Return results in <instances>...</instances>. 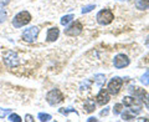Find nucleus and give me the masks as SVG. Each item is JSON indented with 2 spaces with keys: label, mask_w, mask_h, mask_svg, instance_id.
Wrapping results in <instances>:
<instances>
[{
  "label": "nucleus",
  "mask_w": 149,
  "mask_h": 122,
  "mask_svg": "<svg viewBox=\"0 0 149 122\" xmlns=\"http://www.w3.org/2000/svg\"><path fill=\"white\" fill-rule=\"evenodd\" d=\"M58 35H60V30L57 27H50L47 30V35H46V40L50 41V43H52V41L57 40L58 39Z\"/></svg>",
  "instance_id": "11"
},
{
  "label": "nucleus",
  "mask_w": 149,
  "mask_h": 122,
  "mask_svg": "<svg viewBox=\"0 0 149 122\" xmlns=\"http://www.w3.org/2000/svg\"><path fill=\"white\" fill-rule=\"evenodd\" d=\"M141 82L143 83V85H146V86L149 85V69L147 70L146 72H144V75L141 77Z\"/></svg>",
  "instance_id": "18"
},
{
  "label": "nucleus",
  "mask_w": 149,
  "mask_h": 122,
  "mask_svg": "<svg viewBox=\"0 0 149 122\" xmlns=\"http://www.w3.org/2000/svg\"><path fill=\"white\" fill-rule=\"evenodd\" d=\"M10 3V0H0V6H5Z\"/></svg>",
  "instance_id": "25"
},
{
  "label": "nucleus",
  "mask_w": 149,
  "mask_h": 122,
  "mask_svg": "<svg viewBox=\"0 0 149 122\" xmlns=\"http://www.w3.org/2000/svg\"><path fill=\"white\" fill-rule=\"evenodd\" d=\"M6 18H8V13L4 10V9H0V24L5 21Z\"/></svg>",
  "instance_id": "22"
},
{
  "label": "nucleus",
  "mask_w": 149,
  "mask_h": 122,
  "mask_svg": "<svg viewBox=\"0 0 149 122\" xmlns=\"http://www.w3.org/2000/svg\"><path fill=\"white\" fill-rule=\"evenodd\" d=\"M146 45H147L148 48H149V36H148V39H147V41H146Z\"/></svg>",
  "instance_id": "28"
},
{
  "label": "nucleus",
  "mask_w": 149,
  "mask_h": 122,
  "mask_svg": "<svg viewBox=\"0 0 149 122\" xmlns=\"http://www.w3.org/2000/svg\"><path fill=\"white\" fill-rule=\"evenodd\" d=\"M92 81L95 82V85H96V86L101 87V86L106 82V76H104V75H102V74H98V75H96V76L93 77Z\"/></svg>",
  "instance_id": "14"
},
{
  "label": "nucleus",
  "mask_w": 149,
  "mask_h": 122,
  "mask_svg": "<svg viewBox=\"0 0 149 122\" xmlns=\"http://www.w3.org/2000/svg\"><path fill=\"white\" fill-rule=\"evenodd\" d=\"M129 92L132 93V95H134L137 98H141V101L144 102V105L147 106V109L149 110V95L148 92L144 90V88H139V87H136V86H130L129 88Z\"/></svg>",
  "instance_id": "3"
},
{
  "label": "nucleus",
  "mask_w": 149,
  "mask_h": 122,
  "mask_svg": "<svg viewBox=\"0 0 149 122\" xmlns=\"http://www.w3.org/2000/svg\"><path fill=\"white\" fill-rule=\"evenodd\" d=\"M46 101H47L51 106L58 105L63 101V95L58 88H54V90L47 92V95H46Z\"/></svg>",
  "instance_id": "2"
},
{
  "label": "nucleus",
  "mask_w": 149,
  "mask_h": 122,
  "mask_svg": "<svg viewBox=\"0 0 149 122\" xmlns=\"http://www.w3.org/2000/svg\"><path fill=\"white\" fill-rule=\"evenodd\" d=\"M107 114H108V110H107V109L101 112V115H102V116H104V115H107Z\"/></svg>",
  "instance_id": "27"
},
{
  "label": "nucleus",
  "mask_w": 149,
  "mask_h": 122,
  "mask_svg": "<svg viewBox=\"0 0 149 122\" xmlns=\"http://www.w3.org/2000/svg\"><path fill=\"white\" fill-rule=\"evenodd\" d=\"M111 100V97H109V92L108 90H101L100 93L97 95V102H98L100 105H106V104H108Z\"/></svg>",
  "instance_id": "10"
},
{
  "label": "nucleus",
  "mask_w": 149,
  "mask_h": 122,
  "mask_svg": "<svg viewBox=\"0 0 149 122\" xmlns=\"http://www.w3.org/2000/svg\"><path fill=\"white\" fill-rule=\"evenodd\" d=\"M95 8H96V5H87V6H85V8L82 9V14H87V13H90V11H92Z\"/></svg>",
  "instance_id": "24"
},
{
  "label": "nucleus",
  "mask_w": 149,
  "mask_h": 122,
  "mask_svg": "<svg viewBox=\"0 0 149 122\" xmlns=\"http://www.w3.org/2000/svg\"><path fill=\"white\" fill-rule=\"evenodd\" d=\"M122 85H123V80L120 77H113L109 81L108 83V92L111 93V95H117V93L119 92V90L122 88Z\"/></svg>",
  "instance_id": "7"
},
{
  "label": "nucleus",
  "mask_w": 149,
  "mask_h": 122,
  "mask_svg": "<svg viewBox=\"0 0 149 122\" xmlns=\"http://www.w3.org/2000/svg\"><path fill=\"white\" fill-rule=\"evenodd\" d=\"M39 31L40 29L37 26H31L29 29L24 30V32H22V40L26 41V43H34L37 39V36H39Z\"/></svg>",
  "instance_id": "6"
},
{
  "label": "nucleus",
  "mask_w": 149,
  "mask_h": 122,
  "mask_svg": "<svg viewBox=\"0 0 149 122\" xmlns=\"http://www.w3.org/2000/svg\"><path fill=\"white\" fill-rule=\"evenodd\" d=\"M136 8L139 10H147L149 9V0H136Z\"/></svg>",
  "instance_id": "15"
},
{
  "label": "nucleus",
  "mask_w": 149,
  "mask_h": 122,
  "mask_svg": "<svg viewBox=\"0 0 149 122\" xmlns=\"http://www.w3.org/2000/svg\"><path fill=\"white\" fill-rule=\"evenodd\" d=\"M83 110H85V112H87V114H91V112L95 111L96 110L95 100H92V98H87V100L85 101V105H83Z\"/></svg>",
  "instance_id": "12"
},
{
  "label": "nucleus",
  "mask_w": 149,
  "mask_h": 122,
  "mask_svg": "<svg viewBox=\"0 0 149 122\" xmlns=\"http://www.w3.org/2000/svg\"><path fill=\"white\" fill-rule=\"evenodd\" d=\"M113 19H114V15L109 9H103V10H101L97 14V21H98V24H101V25L111 24V22L113 21Z\"/></svg>",
  "instance_id": "5"
},
{
  "label": "nucleus",
  "mask_w": 149,
  "mask_h": 122,
  "mask_svg": "<svg viewBox=\"0 0 149 122\" xmlns=\"http://www.w3.org/2000/svg\"><path fill=\"white\" fill-rule=\"evenodd\" d=\"M123 105L127 107H134V105H141V102L137 101L132 96H127V97H123Z\"/></svg>",
  "instance_id": "13"
},
{
  "label": "nucleus",
  "mask_w": 149,
  "mask_h": 122,
  "mask_svg": "<svg viewBox=\"0 0 149 122\" xmlns=\"http://www.w3.org/2000/svg\"><path fill=\"white\" fill-rule=\"evenodd\" d=\"M122 111H123V105H120V104L114 105V107H113V114L114 115H119Z\"/></svg>",
  "instance_id": "21"
},
{
  "label": "nucleus",
  "mask_w": 149,
  "mask_h": 122,
  "mask_svg": "<svg viewBox=\"0 0 149 122\" xmlns=\"http://www.w3.org/2000/svg\"><path fill=\"white\" fill-rule=\"evenodd\" d=\"M25 121H27V122H32V121H34V118H32V116H31V115H26V116H25Z\"/></svg>",
  "instance_id": "26"
},
{
  "label": "nucleus",
  "mask_w": 149,
  "mask_h": 122,
  "mask_svg": "<svg viewBox=\"0 0 149 122\" xmlns=\"http://www.w3.org/2000/svg\"><path fill=\"white\" fill-rule=\"evenodd\" d=\"M30 21H31V15H30V13H29V11H25V10L17 13L16 15L13 18V25L15 26L16 29L27 25Z\"/></svg>",
  "instance_id": "1"
},
{
  "label": "nucleus",
  "mask_w": 149,
  "mask_h": 122,
  "mask_svg": "<svg viewBox=\"0 0 149 122\" xmlns=\"http://www.w3.org/2000/svg\"><path fill=\"white\" fill-rule=\"evenodd\" d=\"M88 121H90V122L91 121H96V118H95V117H91V118H88Z\"/></svg>",
  "instance_id": "29"
},
{
  "label": "nucleus",
  "mask_w": 149,
  "mask_h": 122,
  "mask_svg": "<svg viewBox=\"0 0 149 122\" xmlns=\"http://www.w3.org/2000/svg\"><path fill=\"white\" fill-rule=\"evenodd\" d=\"M37 118L44 122V121H51L52 117H51V115H49V114H44V112H41V114L37 115Z\"/></svg>",
  "instance_id": "19"
},
{
  "label": "nucleus",
  "mask_w": 149,
  "mask_h": 122,
  "mask_svg": "<svg viewBox=\"0 0 149 122\" xmlns=\"http://www.w3.org/2000/svg\"><path fill=\"white\" fill-rule=\"evenodd\" d=\"M58 112H60V114H62V115H67V114H70V112H74V114L77 115V111L74 110V109H66V110L60 109V110H58Z\"/></svg>",
  "instance_id": "23"
},
{
  "label": "nucleus",
  "mask_w": 149,
  "mask_h": 122,
  "mask_svg": "<svg viewBox=\"0 0 149 122\" xmlns=\"http://www.w3.org/2000/svg\"><path fill=\"white\" fill-rule=\"evenodd\" d=\"M129 59L127 55L124 54H118L116 57L113 59V65L116 69H123V67H127L129 65Z\"/></svg>",
  "instance_id": "9"
},
{
  "label": "nucleus",
  "mask_w": 149,
  "mask_h": 122,
  "mask_svg": "<svg viewBox=\"0 0 149 122\" xmlns=\"http://www.w3.org/2000/svg\"><path fill=\"white\" fill-rule=\"evenodd\" d=\"M8 120L9 121H11V122H14V121H16V122H21L22 120H21V117L19 116V115H16V114H11L10 116L8 117Z\"/></svg>",
  "instance_id": "20"
},
{
  "label": "nucleus",
  "mask_w": 149,
  "mask_h": 122,
  "mask_svg": "<svg viewBox=\"0 0 149 122\" xmlns=\"http://www.w3.org/2000/svg\"><path fill=\"white\" fill-rule=\"evenodd\" d=\"M74 19V16L72 15V14H70V15H65V16H62V19H61V24L62 25H67L68 22H71L72 20Z\"/></svg>",
  "instance_id": "17"
},
{
  "label": "nucleus",
  "mask_w": 149,
  "mask_h": 122,
  "mask_svg": "<svg viewBox=\"0 0 149 122\" xmlns=\"http://www.w3.org/2000/svg\"><path fill=\"white\" fill-rule=\"evenodd\" d=\"M134 115L132 111H124V112H122V118H123V121H130V120H134Z\"/></svg>",
  "instance_id": "16"
},
{
  "label": "nucleus",
  "mask_w": 149,
  "mask_h": 122,
  "mask_svg": "<svg viewBox=\"0 0 149 122\" xmlns=\"http://www.w3.org/2000/svg\"><path fill=\"white\" fill-rule=\"evenodd\" d=\"M83 30V26L80 21H74L72 22L71 25H70L66 30H65V34L67 36H78L82 32Z\"/></svg>",
  "instance_id": "8"
},
{
  "label": "nucleus",
  "mask_w": 149,
  "mask_h": 122,
  "mask_svg": "<svg viewBox=\"0 0 149 122\" xmlns=\"http://www.w3.org/2000/svg\"><path fill=\"white\" fill-rule=\"evenodd\" d=\"M4 64L6 65L9 69H14L19 64H20V59H19V55L15 51H8V53L4 55Z\"/></svg>",
  "instance_id": "4"
}]
</instances>
